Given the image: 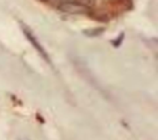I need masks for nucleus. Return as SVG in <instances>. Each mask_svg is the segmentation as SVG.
Wrapping results in <instances>:
<instances>
[{
  "instance_id": "nucleus-1",
  "label": "nucleus",
  "mask_w": 158,
  "mask_h": 140,
  "mask_svg": "<svg viewBox=\"0 0 158 140\" xmlns=\"http://www.w3.org/2000/svg\"><path fill=\"white\" fill-rule=\"evenodd\" d=\"M22 32L25 33V36H26V38L28 39V42L35 47V49H36L37 53L41 55V58H42L43 60H46L48 64H51V59H49V56H48V53H47L46 49L42 47V44L38 42V39L36 38V36L33 34V32H32L28 27H26L25 25H22Z\"/></svg>"
},
{
  "instance_id": "nucleus-2",
  "label": "nucleus",
  "mask_w": 158,
  "mask_h": 140,
  "mask_svg": "<svg viewBox=\"0 0 158 140\" xmlns=\"http://www.w3.org/2000/svg\"><path fill=\"white\" fill-rule=\"evenodd\" d=\"M59 10L68 12V14H84L88 10V6L78 0H65L57 5Z\"/></svg>"
},
{
  "instance_id": "nucleus-3",
  "label": "nucleus",
  "mask_w": 158,
  "mask_h": 140,
  "mask_svg": "<svg viewBox=\"0 0 158 140\" xmlns=\"http://www.w3.org/2000/svg\"><path fill=\"white\" fill-rule=\"evenodd\" d=\"M41 1H48V0H41Z\"/></svg>"
}]
</instances>
